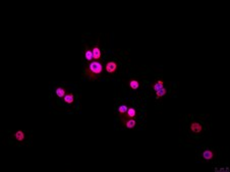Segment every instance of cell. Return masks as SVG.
<instances>
[{"instance_id":"cell-2","label":"cell","mask_w":230,"mask_h":172,"mask_svg":"<svg viewBox=\"0 0 230 172\" xmlns=\"http://www.w3.org/2000/svg\"><path fill=\"white\" fill-rule=\"evenodd\" d=\"M117 69H118V64H117L116 61H108L107 63H106L105 65V71L107 72V74H115V72L117 71Z\"/></svg>"},{"instance_id":"cell-15","label":"cell","mask_w":230,"mask_h":172,"mask_svg":"<svg viewBox=\"0 0 230 172\" xmlns=\"http://www.w3.org/2000/svg\"><path fill=\"white\" fill-rule=\"evenodd\" d=\"M166 93H167V89H166V88H163V89H161V90H159V91H157V92H156V99H159L160 97L165 96V95H166Z\"/></svg>"},{"instance_id":"cell-5","label":"cell","mask_w":230,"mask_h":172,"mask_svg":"<svg viewBox=\"0 0 230 172\" xmlns=\"http://www.w3.org/2000/svg\"><path fill=\"white\" fill-rule=\"evenodd\" d=\"M217 154H216L215 151L213 150H206L202 153V157L204 158V160L206 161H210V160H214L216 158Z\"/></svg>"},{"instance_id":"cell-7","label":"cell","mask_w":230,"mask_h":172,"mask_svg":"<svg viewBox=\"0 0 230 172\" xmlns=\"http://www.w3.org/2000/svg\"><path fill=\"white\" fill-rule=\"evenodd\" d=\"M63 101L68 105H71L74 104V96L71 92H68L65 94V96L63 97Z\"/></svg>"},{"instance_id":"cell-13","label":"cell","mask_w":230,"mask_h":172,"mask_svg":"<svg viewBox=\"0 0 230 172\" xmlns=\"http://www.w3.org/2000/svg\"><path fill=\"white\" fill-rule=\"evenodd\" d=\"M13 138H14L16 141H19V142H23L24 138H25V133H24V131H19L13 134Z\"/></svg>"},{"instance_id":"cell-12","label":"cell","mask_w":230,"mask_h":172,"mask_svg":"<svg viewBox=\"0 0 230 172\" xmlns=\"http://www.w3.org/2000/svg\"><path fill=\"white\" fill-rule=\"evenodd\" d=\"M55 93H56V95H57V97H58V98H63V97L65 96V94H66L65 88H63V87L57 88V89L55 90Z\"/></svg>"},{"instance_id":"cell-1","label":"cell","mask_w":230,"mask_h":172,"mask_svg":"<svg viewBox=\"0 0 230 172\" xmlns=\"http://www.w3.org/2000/svg\"><path fill=\"white\" fill-rule=\"evenodd\" d=\"M104 72L103 62L101 60H93L88 65L84 68V74L86 78H88L91 81H98L102 78Z\"/></svg>"},{"instance_id":"cell-14","label":"cell","mask_w":230,"mask_h":172,"mask_svg":"<svg viewBox=\"0 0 230 172\" xmlns=\"http://www.w3.org/2000/svg\"><path fill=\"white\" fill-rule=\"evenodd\" d=\"M127 109H128V107L126 105H120V106H119L118 110H117V111H118L119 116H120V117H122V116L124 115L125 113H126Z\"/></svg>"},{"instance_id":"cell-9","label":"cell","mask_w":230,"mask_h":172,"mask_svg":"<svg viewBox=\"0 0 230 172\" xmlns=\"http://www.w3.org/2000/svg\"><path fill=\"white\" fill-rule=\"evenodd\" d=\"M141 86V83L139 79H130L129 81H128V87L130 88V90H136L139 89Z\"/></svg>"},{"instance_id":"cell-6","label":"cell","mask_w":230,"mask_h":172,"mask_svg":"<svg viewBox=\"0 0 230 172\" xmlns=\"http://www.w3.org/2000/svg\"><path fill=\"white\" fill-rule=\"evenodd\" d=\"M92 53H93V58H94V60H101V56H102V54H101V49L100 47H99V45H95L94 47L92 48Z\"/></svg>"},{"instance_id":"cell-4","label":"cell","mask_w":230,"mask_h":172,"mask_svg":"<svg viewBox=\"0 0 230 172\" xmlns=\"http://www.w3.org/2000/svg\"><path fill=\"white\" fill-rule=\"evenodd\" d=\"M121 120H122V125L126 129H132L136 127V121L134 118H122Z\"/></svg>"},{"instance_id":"cell-3","label":"cell","mask_w":230,"mask_h":172,"mask_svg":"<svg viewBox=\"0 0 230 172\" xmlns=\"http://www.w3.org/2000/svg\"><path fill=\"white\" fill-rule=\"evenodd\" d=\"M189 127L191 133H194V134L201 133L203 131V125L200 122H198V121H192Z\"/></svg>"},{"instance_id":"cell-8","label":"cell","mask_w":230,"mask_h":172,"mask_svg":"<svg viewBox=\"0 0 230 172\" xmlns=\"http://www.w3.org/2000/svg\"><path fill=\"white\" fill-rule=\"evenodd\" d=\"M136 109H134V108H132V107H130V108H128L126 113H125L124 115L121 117V119H122V118H134V117H136Z\"/></svg>"},{"instance_id":"cell-11","label":"cell","mask_w":230,"mask_h":172,"mask_svg":"<svg viewBox=\"0 0 230 172\" xmlns=\"http://www.w3.org/2000/svg\"><path fill=\"white\" fill-rule=\"evenodd\" d=\"M152 88H153V90L155 92H157V91H159V90H161V89H163V88H164V84H163L162 81H160V79H159V81H157L156 83L153 84Z\"/></svg>"},{"instance_id":"cell-10","label":"cell","mask_w":230,"mask_h":172,"mask_svg":"<svg viewBox=\"0 0 230 172\" xmlns=\"http://www.w3.org/2000/svg\"><path fill=\"white\" fill-rule=\"evenodd\" d=\"M84 56H85V59L87 61H89V62H92L93 60H94V58H93V53H92V50L89 49V48H87L85 51V54H84Z\"/></svg>"}]
</instances>
